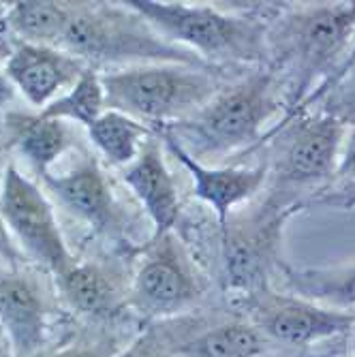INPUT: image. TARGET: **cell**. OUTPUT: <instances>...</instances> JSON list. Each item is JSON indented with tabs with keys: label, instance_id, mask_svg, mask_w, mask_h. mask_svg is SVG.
Here are the masks:
<instances>
[{
	"label": "cell",
	"instance_id": "obj_12",
	"mask_svg": "<svg viewBox=\"0 0 355 357\" xmlns=\"http://www.w3.org/2000/svg\"><path fill=\"white\" fill-rule=\"evenodd\" d=\"M158 240L160 244H156L135 276L133 298L146 310L169 312L192 300L195 282L174 244H169V234Z\"/></svg>",
	"mask_w": 355,
	"mask_h": 357
},
{
	"label": "cell",
	"instance_id": "obj_8",
	"mask_svg": "<svg viewBox=\"0 0 355 357\" xmlns=\"http://www.w3.org/2000/svg\"><path fill=\"white\" fill-rule=\"evenodd\" d=\"M342 137L345 124L326 114L298 124L280 156L278 178L294 184H308L330 178L338 167Z\"/></svg>",
	"mask_w": 355,
	"mask_h": 357
},
{
	"label": "cell",
	"instance_id": "obj_23",
	"mask_svg": "<svg viewBox=\"0 0 355 357\" xmlns=\"http://www.w3.org/2000/svg\"><path fill=\"white\" fill-rule=\"evenodd\" d=\"M324 114L336 118L345 126L355 122V64L328 92V103H326Z\"/></svg>",
	"mask_w": 355,
	"mask_h": 357
},
{
	"label": "cell",
	"instance_id": "obj_29",
	"mask_svg": "<svg viewBox=\"0 0 355 357\" xmlns=\"http://www.w3.org/2000/svg\"><path fill=\"white\" fill-rule=\"evenodd\" d=\"M13 96H15L13 84L9 82L5 71H0V109H3L9 101H13Z\"/></svg>",
	"mask_w": 355,
	"mask_h": 357
},
{
	"label": "cell",
	"instance_id": "obj_18",
	"mask_svg": "<svg viewBox=\"0 0 355 357\" xmlns=\"http://www.w3.org/2000/svg\"><path fill=\"white\" fill-rule=\"evenodd\" d=\"M69 13L67 3H13L7 7L5 26L24 43L58 47Z\"/></svg>",
	"mask_w": 355,
	"mask_h": 357
},
{
	"label": "cell",
	"instance_id": "obj_3",
	"mask_svg": "<svg viewBox=\"0 0 355 357\" xmlns=\"http://www.w3.org/2000/svg\"><path fill=\"white\" fill-rule=\"evenodd\" d=\"M276 109L272 75L255 73L248 79L216 92L192 116L167 124L169 133L192 158L214 156L255 144L262 126Z\"/></svg>",
	"mask_w": 355,
	"mask_h": 357
},
{
	"label": "cell",
	"instance_id": "obj_5",
	"mask_svg": "<svg viewBox=\"0 0 355 357\" xmlns=\"http://www.w3.org/2000/svg\"><path fill=\"white\" fill-rule=\"evenodd\" d=\"M0 218L22 248L56 276H62L75 264L47 197L13 165L7 169L0 188Z\"/></svg>",
	"mask_w": 355,
	"mask_h": 357
},
{
	"label": "cell",
	"instance_id": "obj_25",
	"mask_svg": "<svg viewBox=\"0 0 355 357\" xmlns=\"http://www.w3.org/2000/svg\"><path fill=\"white\" fill-rule=\"evenodd\" d=\"M336 176L338 178H355V126L351 128L347 146H345V152L338 158Z\"/></svg>",
	"mask_w": 355,
	"mask_h": 357
},
{
	"label": "cell",
	"instance_id": "obj_17",
	"mask_svg": "<svg viewBox=\"0 0 355 357\" xmlns=\"http://www.w3.org/2000/svg\"><path fill=\"white\" fill-rule=\"evenodd\" d=\"M88 135L112 165L126 167L137 158L144 139L152 137L150 126L116 109L103 112L88 126Z\"/></svg>",
	"mask_w": 355,
	"mask_h": 357
},
{
	"label": "cell",
	"instance_id": "obj_27",
	"mask_svg": "<svg viewBox=\"0 0 355 357\" xmlns=\"http://www.w3.org/2000/svg\"><path fill=\"white\" fill-rule=\"evenodd\" d=\"M45 357H109L101 347H90V344H75V347H67L62 351H56L52 355Z\"/></svg>",
	"mask_w": 355,
	"mask_h": 357
},
{
	"label": "cell",
	"instance_id": "obj_19",
	"mask_svg": "<svg viewBox=\"0 0 355 357\" xmlns=\"http://www.w3.org/2000/svg\"><path fill=\"white\" fill-rule=\"evenodd\" d=\"M60 289L71 306L84 314H105L114 310L118 291L114 280L94 264H73L62 276H58Z\"/></svg>",
	"mask_w": 355,
	"mask_h": 357
},
{
	"label": "cell",
	"instance_id": "obj_31",
	"mask_svg": "<svg viewBox=\"0 0 355 357\" xmlns=\"http://www.w3.org/2000/svg\"><path fill=\"white\" fill-rule=\"evenodd\" d=\"M332 204L342 206V208H355V186H353V188H347V190L342 192V199L332 202Z\"/></svg>",
	"mask_w": 355,
	"mask_h": 357
},
{
	"label": "cell",
	"instance_id": "obj_10",
	"mask_svg": "<svg viewBox=\"0 0 355 357\" xmlns=\"http://www.w3.org/2000/svg\"><path fill=\"white\" fill-rule=\"evenodd\" d=\"M163 142L167 144L169 152L180 160V163L190 172L192 182H195V197L206 202L218 216V225L225 227L229 222V212L238 204L250 199L259 190L266 180L268 167L257 165L252 169H238V167H206L204 163L192 158L169 133H160Z\"/></svg>",
	"mask_w": 355,
	"mask_h": 357
},
{
	"label": "cell",
	"instance_id": "obj_13",
	"mask_svg": "<svg viewBox=\"0 0 355 357\" xmlns=\"http://www.w3.org/2000/svg\"><path fill=\"white\" fill-rule=\"evenodd\" d=\"M0 330L17 357H35L45 338V306L39 289L24 274L0 268Z\"/></svg>",
	"mask_w": 355,
	"mask_h": 357
},
{
	"label": "cell",
	"instance_id": "obj_26",
	"mask_svg": "<svg viewBox=\"0 0 355 357\" xmlns=\"http://www.w3.org/2000/svg\"><path fill=\"white\" fill-rule=\"evenodd\" d=\"M353 64H355V47L351 50V54H349V56L345 58V62L340 64V67H338V69L334 71V75H332V77L328 79V84H326L324 88H321L319 92H315V94L310 96V99H306V103H304L302 107L310 105L312 101H319L321 96H324V94H328V92H330V90H332V88H334V86H336V84H338V82H340V79L345 77V73H347V71H349V69L353 67Z\"/></svg>",
	"mask_w": 355,
	"mask_h": 357
},
{
	"label": "cell",
	"instance_id": "obj_28",
	"mask_svg": "<svg viewBox=\"0 0 355 357\" xmlns=\"http://www.w3.org/2000/svg\"><path fill=\"white\" fill-rule=\"evenodd\" d=\"M17 257H20V252L11 242L7 225L3 218H0V259H17Z\"/></svg>",
	"mask_w": 355,
	"mask_h": 357
},
{
	"label": "cell",
	"instance_id": "obj_33",
	"mask_svg": "<svg viewBox=\"0 0 355 357\" xmlns=\"http://www.w3.org/2000/svg\"><path fill=\"white\" fill-rule=\"evenodd\" d=\"M3 180H5V174H3V167H0V184H3Z\"/></svg>",
	"mask_w": 355,
	"mask_h": 357
},
{
	"label": "cell",
	"instance_id": "obj_4",
	"mask_svg": "<svg viewBox=\"0 0 355 357\" xmlns=\"http://www.w3.org/2000/svg\"><path fill=\"white\" fill-rule=\"evenodd\" d=\"M165 39L195 52L202 60H252L264 54V28L255 20L218 9L156 0H126Z\"/></svg>",
	"mask_w": 355,
	"mask_h": 357
},
{
	"label": "cell",
	"instance_id": "obj_11",
	"mask_svg": "<svg viewBox=\"0 0 355 357\" xmlns=\"http://www.w3.org/2000/svg\"><path fill=\"white\" fill-rule=\"evenodd\" d=\"M122 180L152 218L154 240L167 236L180 216V197L156 139L142 146L137 158L122 169Z\"/></svg>",
	"mask_w": 355,
	"mask_h": 357
},
{
	"label": "cell",
	"instance_id": "obj_6",
	"mask_svg": "<svg viewBox=\"0 0 355 357\" xmlns=\"http://www.w3.org/2000/svg\"><path fill=\"white\" fill-rule=\"evenodd\" d=\"M355 28V3L321 5L294 17L285 30L289 50L298 64L296 101L304 99L306 88L317 75H326L345 52Z\"/></svg>",
	"mask_w": 355,
	"mask_h": 357
},
{
	"label": "cell",
	"instance_id": "obj_7",
	"mask_svg": "<svg viewBox=\"0 0 355 357\" xmlns=\"http://www.w3.org/2000/svg\"><path fill=\"white\" fill-rule=\"evenodd\" d=\"M88 71L86 62L73 54L50 47L20 43L11 50L5 64V75L17 88L32 107H47L54 96L67 86H75L77 79Z\"/></svg>",
	"mask_w": 355,
	"mask_h": 357
},
{
	"label": "cell",
	"instance_id": "obj_16",
	"mask_svg": "<svg viewBox=\"0 0 355 357\" xmlns=\"http://www.w3.org/2000/svg\"><path fill=\"white\" fill-rule=\"evenodd\" d=\"M15 146L37 167L39 174L50 172L56 158L64 154L71 144V133L64 120L37 116H15L13 122Z\"/></svg>",
	"mask_w": 355,
	"mask_h": 357
},
{
	"label": "cell",
	"instance_id": "obj_22",
	"mask_svg": "<svg viewBox=\"0 0 355 357\" xmlns=\"http://www.w3.org/2000/svg\"><path fill=\"white\" fill-rule=\"evenodd\" d=\"M192 347L199 357H259L264 353L259 332L244 323L216 328L202 336Z\"/></svg>",
	"mask_w": 355,
	"mask_h": 357
},
{
	"label": "cell",
	"instance_id": "obj_14",
	"mask_svg": "<svg viewBox=\"0 0 355 357\" xmlns=\"http://www.w3.org/2000/svg\"><path fill=\"white\" fill-rule=\"evenodd\" d=\"M278 218L252 220L242 227H222V259L229 287L252 291L259 287L266 274V264L276 242Z\"/></svg>",
	"mask_w": 355,
	"mask_h": 357
},
{
	"label": "cell",
	"instance_id": "obj_32",
	"mask_svg": "<svg viewBox=\"0 0 355 357\" xmlns=\"http://www.w3.org/2000/svg\"><path fill=\"white\" fill-rule=\"evenodd\" d=\"M5 13H7V9H5V7H0V30L7 28V26H5ZM0 45H3V35H0Z\"/></svg>",
	"mask_w": 355,
	"mask_h": 357
},
{
	"label": "cell",
	"instance_id": "obj_21",
	"mask_svg": "<svg viewBox=\"0 0 355 357\" xmlns=\"http://www.w3.org/2000/svg\"><path fill=\"white\" fill-rule=\"evenodd\" d=\"M103 112L105 92L101 86V75L88 69L67 94L58 96L43 112H39V116L56 120H75L90 126Z\"/></svg>",
	"mask_w": 355,
	"mask_h": 357
},
{
	"label": "cell",
	"instance_id": "obj_30",
	"mask_svg": "<svg viewBox=\"0 0 355 357\" xmlns=\"http://www.w3.org/2000/svg\"><path fill=\"white\" fill-rule=\"evenodd\" d=\"M0 357H17L11 340L7 338V334L3 330H0Z\"/></svg>",
	"mask_w": 355,
	"mask_h": 357
},
{
	"label": "cell",
	"instance_id": "obj_24",
	"mask_svg": "<svg viewBox=\"0 0 355 357\" xmlns=\"http://www.w3.org/2000/svg\"><path fill=\"white\" fill-rule=\"evenodd\" d=\"M120 357H167L163 344H160L152 334L142 336L137 342H133Z\"/></svg>",
	"mask_w": 355,
	"mask_h": 357
},
{
	"label": "cell",
	"instance_id": "obj_1",
	"mask_svg": "<svg viewBox=\"0 0 355 357\" xmlns=\"http://www.w3.org/2000/svg\"><path fill=\"white\" fill-rule=\"evenodd\" d=\"M58 50L84 62L148 60L152 64L208 67L195 52L165 39L131 7L126 11L107 5H71Z\"/></svg>",
	"mask_w": 355,
	"mask_h": 357
},
{
	"label": "cell",
	"instance_id": "obj_2",
	"mask_svg": "<svg viewBox=\"0 0 355 357\" xmlns=\"http://www.w3.org/2000/svg\"><path fill=\"white\" fill-rule=\"evenodd\" d=\"M105 107L148 124H174L202 109L220 86L208 67L142 64L101 75Z\"/></svg>",
	"mask_w": 355,
	"mask_h": 357
},
{
	"label": "cell",
	"instance_id": "obj_9",
	"mask_svg": "<svg viewBox=\"0 0 355 357\" xmlns=\"http://www.w3.org/2000/svg\"><path fill=\"white\" fill-rule=\"evenodd\" d=\"M45 186L54 197L71 214L94 227L96 231H114L120 222V208L114 199V192L94 158L67 174L54 176L50 172L41 174Z\"/></svg>",
	"mask_w": 355,
	"mask_h": 357
},
{
	"label": "cell",
	"instance_id": "obj_15",
	"mask_svg": "<svg viewBox=\"0 0 355 357\" xmlns=\"http://www.w3.org/2000/svg\"><path fill=\"white\" fill-rule=\"evenodd\" d=\"M353 314L338 310L317 308L300 300H280L266 312V330L289 344H306L312 340L330 338L351 328Z\"/></svg>",
	"mask_w": 355,
	"mask_h": 357
},
{
	"label": "cell",
	"instance_id": "obj_20",
	"mask_svg": "<svg viewBox=\"0 0 355 357\" xmlns=\"http://www.w3.org/2000/svg\"><path fill=\"white\" fill-rule=\"evenodd\" d=\"M287 282L310 300L355 306V264L334 270H285Z\"/></svg>",
	"mask_w": 355,
	"mask_h": 357
}]
</instances>
